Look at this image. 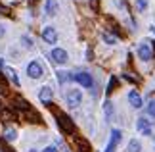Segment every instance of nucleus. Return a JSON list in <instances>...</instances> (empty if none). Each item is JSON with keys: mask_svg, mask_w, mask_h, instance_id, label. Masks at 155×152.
Returning <instances> with one entry per match:
<instances>
[{"mask_svg": "<svg viewBox=\"0 0 155 152\" xmlns=\"http://www.w3.org/2000/svg\"><path fill=\"white\" fill-rule=\"evenodd\" d=\"M128 104L132 108H136V110L144 106V100H142V96L138 94V90H130L128 93Z\"/></svg>", "mask_w": 155, "mask_h": 152, "instance_id": "9b49d317", "label": "nucleus"}, {"mask_svg": "<svg viewBox=\"0 0 155 152\" xmlns=\"http://www.w3.org/2000/svg\"><path fill=\"white\" fill-rule=\"evenodd\" d=\"M115 2H117L119 6H121V8H123V10H127V4H124V0H115Z\"/></svg>", "mask_w": 155, "mask_h": 152, "instance_id": "5701e85b", "label": "nucleus"}, {"mask_svg": "<svg viewBox=\"0 0 155 152\" xmlns=\"http://www.w3.org/2000/svg\"><path fill=\"white\" fill-rule=\"evenodd\" d=\"M42 152H59V150H58V147H56V144H50V147H46Z\"/></svg>", "mask_w": 155, "mask_h": 152, "instance_id": "4be33fe9", "label": "nucleus"}, {"mask_svg": "<svg viewBox=\"0 0 155 152\" xmlns=\"http://www.w3.org/2000/svg\"><path fill=\"white\" fill-rule=\"evenodd\" d=\"M96 2H100V0H90V4H92V8H96Z\"/></svg>", "mask_w": 155, "mask_h": 152, "instance_id": "b1692460", "label": "nucleus"}, {"mask_svg": "<svg viewBox=\"0 0 155 152\" xmlns=\"http://www.w3.org/2000/svg\"><path fill=\"white\" fill-rule=\"evenodd\" d=\"M65 102L71 106V108H77L82 102V93L81 89H69L67 93H65Z\"/></svg>", "mask_w": 155, "mask_h": 152, "instance_id": "f03ea898", "label": "nucleus"}, {"mask_svg": "<svg viewBox=\"0 0 155 152\" xmlns=\"http://www.w3.org/2000/svg\"><path fill=\"white\" fill-rule=\"evenodd\" d=\"M56 115H58V123H59V127H61L65 133H75V125H73V121H71L69 115H65L63 112H58Z\"/></svg>", "mask_w": 155, "mask_h": 152, "instance_id": "7ed1b4c3", "label": "nucleus"}, {"mask_svg": "<svg viewBox=\"0 0 155 152\" xmlns=\"http://www.w3.org/2000/svg\"><path fill=\"white\" fill-rule=\"evenodd\" d=\"M77 147H79V152H90V147L86 144V141H81V139H77Z\"/></svg>", "mask_w": 155, "mask_h": 152, "instance_id": "2eb2a0df", "label": "nucleus"}, {"mask_svg": "<svg viewBox=\"0 0 155 152\" xmlns=\"http://www.w3.org/2000/svg\"><path fill=\"white\" fill-rule=\"evenodd\" d=\"M69 79H71V75L67 73V71H58V81L61 83V85H63L65 81H69Z\"/></svg>", "mask_w": 155, "mask_h": 152, "instance_id": "dca6fc26", "label": "nucleus"}, {"mask_svg": "<svg viewBox=\"0 0 155 152\" xmlns=\"http://www.w3.org/2000/svg\"><path fill=\"white\" fill-rule=\"evenodd\" d=\"M42 73H44V69H42V64L40 62H29V65H27V75L31 77V79H40L42 77Z\"/></svg>", "mask_w": 155, "mask_h": 152, "instance_id": "20e7f679", "label": "nucleus"}, {"mask_svg": "<svg viewBox=\"0 0 155 152\" xmlns=\"http://www.w3.org/2000/svg\"><path fill=\"white\" fill-rule=\"evenodd\" d=\"M123 139V131L121 129H113L111 131V139H109V144H107V150L105 152H115V148H117V144H119V141Z\"/></svg>", "mask_w": 155, "mask_h": 152, "instance_id": "6e6552de", "label": "nucleus"}, {"mask_svg": "<svg viewBox=\"0 0 155 152\" xmlns=\"http://www.w3.org/2000/svg\"><path fill=\"white\" fill-rule=\"evenodd\" d=\"M42 39H44V42H48V44H54V42H58V31L52 25H46L42 29Z\"/></svg>", "mask_w": 155, "mask_h": 152, "instance_id": "0eeeda50", "label": "nucleus"}, {"mask_svg": "<svg viewBox=\"0 0 155 152\" xmlns=\"http://www.w3.org/2000/svg\"><path fill=\"white\" fill-rule=\"evenodd\" d=\"M102 39L107 42V44H115V42H117V37H115V35H111V33H104Z\"/></svg>", "mask_w": 155, "mask_h": 152, "instance_id": "4468645a", "label": "nucleus"}, {"mask_svg": "<svg viewBox=\"0 0 155 152\" xmlns=\"http://www.w3.org/2000/svg\"><path fill=\"white\" fill-rule=\"evenodd\" d=\"M127 150H130V152H138V150H140V143H138V141H130Z\"/></svg>", "mask_w": 155, "mask_h": 152, "instance_id": "a211bd4d", "label": "nucleus"}, {"mask_svg": "<svg viewBox=\"0 0 155 152\" xmlns=\"http://www.w3.org/2000/svg\"><path fill=\"white\" fill-rule=\"evenodd\" d=\"M147 8V0H136V10L138 12H144Z\"/></svg>", "mask_w": 155, "mask_h": 152, "instance_id": "6ab92c4d", "label": "nucleus"}, {"mask_svg": "<svg viewBox=\"0 0 155 152\" xmlns=\"http://www.w3.org/2000/svg\"><path fill=\"white\" fill-rule=\"evenodd\" d=\"M2 35H4V27L0 25V37H2Z\"/></svg>", "mask_w": 155, "mask_h": 152, "instance_id": "393cba45", "label": "nucleus"}, {"mask_svg": "<svg viewBox=\"0 0 155 152\" xmlns=\"http://www.w3.org/2000/svg\"><path fill=\"white\" fill-rule=\"evenodd\" d=\"M44 10H46V14H48V16H56L58 14V2H56V0H46Z\"/></svg>", "mask_w": 155, "mask_h": 152, "instance_id": "f8f14e48", "label": "nucleus"}, {"mask_svg": "<svg viewBox=\"0 0 155 152\" xmlns=\"http://www.w3.org/2000/svg\"><path fill=\"white\" fill-rule=\"evenodd\" d=\"M31 152H35V150H31Z\"/></svg>", "mask_w": 155, "mask_h": 152, "instance_id": "a878e982", "label": "nucleus"}, {"mask_svg": "<svg viewBox=\"0 0 155 152\" xmlns=\"http://www.w3.org/2000/svg\"><path fill=\"white\" fill-rule=\"evenodd\" d=\"M146 112L151 115V118H155V100H150L147 102V106H146Z\"/></svg>", "mask_w": 155, "mask_h": 152, "instance_id": "f3484780", "label": "nucleus"}, {"mask_svg": "<svg viewBox=\"0 0 155 152\" xmlns=\"http://www.w3.org/2000/svg\"><path fill=\"white\" fill-rule=\"evenodd\" d=\"M136 129H138V133H142V135H151V125H150V119L146 118H138V121H136Z\"/></svg>", "mask_w": 155, "mask_h": 152, "instance_id": "1a4fd4ad", "label": "nucleus"}, {"mask_svg": "<svg viewBox=\"0 0 155 152\" xmlns=\"http://www.w3.org/2000/svg\"><path fill=\"white\" fill-rule=\"evenodd\" d=\"M73 79H75V81L79 83V85H82V89H90L92 85H94L92 75H90V73H86V71H81V73H77Z\"/></svg>", "mask_w": 155, "mask_h": 152, "instance_id": "423d86ee", "label": "nucleus"}, {"mask_svg": "<svg viewBox=\"0 0 155 152\" xmlns=\"http://www.w3.org/2000/svg\"><path fill=\"white\" fill-rule=\"evenodd\" d=\"M4 73H8V77H10V81L15 85V87H19V79H17V75H15V71L12 69V68H6L4 69Z\"/></svg>", "mask_w": 155, "mask_h": 152, "instance_id": "ddd939ff", "label": "nucleus"}, {"mask_svg": "<svg viewBox=\"0 0 155 152\" xmlns=\"http://www.w3.org/2000/svg\"><path fill=\"white\" fill-rule=\"evenodd\" d=\"M15 135H17L15 129H12V127H10V129H6V139H8V141H14Z\"/></svg>", "mask_w": 155, "mask_h": 152, "instance_id": "aec40b11", "label": "nucleus"}, {"mask_svg": "<svg viewBox=\"0 0 155 152\" xmlns=\"http://www.w3.org/2000/svg\"><path fill=\"white\" fill-rule=\"evenodd\" d=\"M50 60H52L54 64H59V65H63V64H67L69 56H67V52H65L63 48H54V50L50 52Z\"/></svg>", "mask_w": 155, "mask_h": 152, "instance_id": "39448f33", "label": "nucleus"}, {"mask_svg": "<svg viewBox=\"0 0 155 152\" xmlns=\"http://www.w3.org/2000/svg\"><path fill=\"white\" fill-rule=\"evenodd\" d=\"M52 98H54V90H52L50 87H42V89H40V93H38V100L42 102V104L50 106Z\"/></svg>", "mask_w": 155, "mask_h": 152, "instance_id": "9d476101", "label": "nucleus"}, {"mask_svg": "<svg viewBox=\"0 0 155 152\" xmlns=\"http://www.w3.org/2000/svg\"><path fill=\"white\" fill-rule=\"evenodd\" d=\"M6 85H8V81H6V73H2V71H0V89H4Z\"/></svg>", "mask_w": 155, "mask_h": 152, "instance_id": "412c9836", "label": "nucleus"}, {"mask_svg": "<svg viewBox=\"0 0 155 152\" xmlns=\"http://www.w3.org/2000/svg\"><path fill=\"white\" fill-rule=\"evenodd\" d=\"M138 58L144 60V62H150L153 58V48H151V41H142L140 46H138Z\"/></svg>", "mask_w": 155, "mask_h": 152, "instance_id": "f257e3e1", "label": "nucleus"}]
</instances>
